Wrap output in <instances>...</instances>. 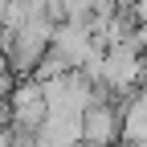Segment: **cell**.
Wrapping results in <instances>:
<instances>
[{
    "instance_id": "3957f363",
    "label": "cell",
    "mask_w": 147,
    "mask_h": 147,
    "mask_svg": "<svg viewBox=\"0 0 147 147\" xmlns=\"http://www.w3.org/2000/svg\"><path fill=\"white\" fill-rule=\"evenodd\" d=\"M115 147H147V139H119Z\"/></svg>"
},
{
    "instance_id": "6da1fadb",
    "label": "cell",
    "mask_w": 147,
    "mask_h": 147,
    "mask_svg": "<svg viewBox=\"0 0 147 147\" xmlns=\"http://www.w3.org/2000/svg\"><path fill=\"white\" fill-rule=\"evenodd\" d=\"M123 139V106L119 98L90 102L82 110V147H115Z\"/></svg>"
},
{
    "instance_id": "7a4b0ae2",
    "label": "cell",
    "mask_w": 147,
    "mask_h": 147,
    "mask_svg": "<svg viewBox=\"0 0 147 147\" xmlns=\"http://www.w3.org/2000/svg\"><path fill=\"white\" fill-rule=\"evenodd\" d=\"M123 139H147V90H131L123 102Z\"/></svg>"
}]
</instances>
